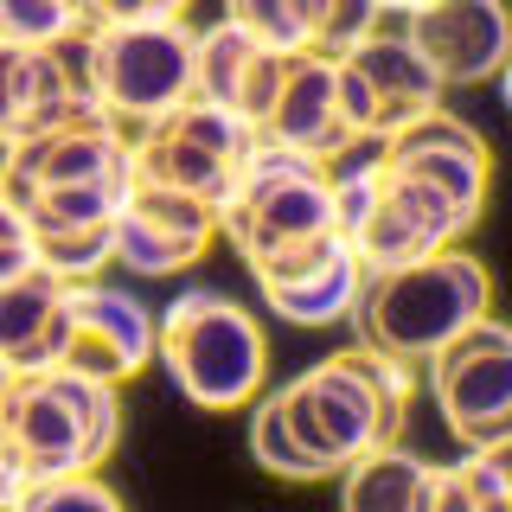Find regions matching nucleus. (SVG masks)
I'll return each instance as SVG.
<instances>
[{
    "label": "nucleus",
    "mask_w": 512,
    "mask_h": 512,
    "mask_svg": "<svg viewBox=\"0 0 512 512\" xmlns=\"http://www.w3.org/2000/svg\"><path fill=\"white\" fill-rule=\"evenodd\" d=\"M282 416L295 429V442L308 448V461L320 468V480L346 474L359 455L397 442V423H404V365L372 346L333 352V359H320L301 378L282 384Z\"/></svg>",
    "instance_id": "nucleus-1"
},
{
    "label": "nucleus",
    "mask_w": 512,
    "mask_h": 512,
    "mask_svg": "<svg viewBox=\"0 0 512 512\" xmlns=\"http://www.w3.org/2000/svg\"><path fill=\"white\" fill-rule=\"evenodd\" d=\"M487 308H493L487 263L455 244V250L423 256V263L365 276L352 314H359L365 346L410 365V359H436L442 346H455L474 320H487Z\"/></svg>",
    "instance_id": "nucleus-2"
},
{
    "label": "nucleus",
    "mask_w": 512,
    "mask_h": 512,
    "mask_svg": "<svg viewBox=\"0 0 512 512\" xmlns=\"http://www.w3.org/2000/svg\"><path fill=\"white\" fill-rule=\"evenodd\" d=\"M0 436L13 442L32 480L96 474V461H109L122 442V397L116 384L58 372V365L20 372L7 410H0Z\"/></svg>",
    "instance_id": "nucleus-3"
},
{
    "label": "nucleus",
    "mask_w": 512,
    "mask_h": 512,
    "mask_svg": "<svg viewBox=\"0 0 512 512\" xmlns=\"http://www.w3.org/2000/svg\"><path fill=\"white\" fill-rule=\"evenodd\" d=\"M160 365L180 384L186 404L199 410H244L263 397L269 372V340L250 308L231 295H205L192 288L160 314Z\"/></svg>",
    "instance_id": "nucleus-4"
},
{
    "label": "nucleus",
    "mask_w": 512,
    "mask_h": 512,
    "mask_svg": "<svg viewBox=\"0 0 512 512\" xmlns=\"http://www.w3.org/2000/svg\"><path fill=\"white\" fill-rule=\"evenodd\" d=\"M340 231V199H333V173L308 154H288L276 141H256L237 160V186L224 199V237L237 244L244 263H263L288 244Z\"/></svg>",
    "instance_id": "nucleus-5"
},
{
    "label": "nucleus",
    "mask_w": 512,
    "mask_h": 512,
    "mask_svg": "<svg viewBox=\"0 0 512 512\" xmlns=\"http://www.w3.org/2000/svg\"><path fill=\"white\" fill-rule=\"evenodd\" d=\"M84 39H90V90L103 116L148 128L199 96V32H186V20L109 26L84 32Z\"/></svg>",
    "instance_id": "nucleus-6"
},
{
    "label": "nucleus",
    "mask_w": 512,
    "mask_h": 512,
    "mask_svg": "<svg viewBox=\"0 0 512 512\" xmlns=\"http://www.w3.org/2000/svg\"><path fill=\"white\" fill-rule=\"evenodd\" d=\"M442 77L416 52L404 32H365L352 52H340V116L352 141H391L416 116L442 109Z\"/></svg>",
    "instance_id": "nucleus-7"
},
{
    "label": "nucleus",
    "mask_w": 512,
    "mask_h": 512,
    "mask_svg": "<svg viewBox=\"0 0 512 512\" xmlns=\"http://www.w3.org/2000/svg\"><path fill=\"white\" fill-rule=\"evenodd\" d=\"M244 148H250V128L237 122L231 109L192 96V103H180L173 116H160V122H148L135 135V180L199 192V199H212L224 212Z\"/></svg>",
    "instance_id": "nucleus-8"
},
{
    "label": "nucleus",
    "mask_w": 512,
    "mask_h": 512,
    "mask_svg": "<svg viewBox=\"0 0 512 512\" xmlns=\"http://www.w3.org/2000/svg\"><path fill=\"white\" fill-rule=\"evenodd\" d=\"M429 397L468 448L512 442V327L506 320L487 314L455 346H442L429 359Z\"/></svg>",
    "instance_id": "nucleus-9"
},
{
    "label": "nucleus",
    "mask_w": 512,
    "mask_h": 512,
    "mask_svg": "<svg viewBox=\"0 0 512 512\" xmlns=\"http://www.w3.org/2000/svg\"><path fill=\"white\" fill-rule=\"evenodd\" d=\"M160 352V327L128 288H103V282H71L64 301L58 340H52V365L77 378H103V384H128Z\"/></svg>",
    "instance_id": "nucleus-10"
},
{
    "label": "nucleus",
    "mask_w": 512,
    "mask_h": 512,
    "mask_svg": "<svg viewBox=\"0 0 512 512\" xmlns=\"http://www.w3.org/2000/svg\"><path fill=\"white\" fill-rule=\"evenodd\" d=\"M109 180H135V141H122L116 116H77L64 128L20 141L0 199L26 205L45 186H109Z\"/></svg>",
    "instance_id": "nucleus-11"
},
{
    "label": "nucleus",
    "mask_w": 512,
    "mask_h": 512,
    "mask_svg": "<svg viewBox=\"0 0 512 512\" xmlns=\"http://www.w3.org/2000/svg\"><path fill=\"white\" fill-rule=\"evenodd\" d=\"M404 39L429 58V71L455 84H487L512 58V13L506 0H423L404 20Z\"/></svg>",
    "instance_id": "nucleus-12"
},
{
    "label": "nucleus",
    "mask_w": 512,
    "mask_h": 512,
    "mask_svg": "<svg viewBox=\"0 0 512 512\" xmlns=\"http://www.w3.org/2000/svg\"><path fill=\"white\" fill-rule=\"evenodd\" d=\"M256 141H276L288 154H308L320 167H333L340 154H352V128L340 116V58L327 52H288V71H282V90H276V109H269L263 135Z\"/></svg>",
    "instance_id": "nucleus-13"
},
{
    "label": "nucleus",
    "mask_w": 512,
    "mask_h": 512,
    "mask_svg": "<svg viewBox=\"0 0 512 512\" xmlns=\"http://www.w3.org/2000/svg\"><path fill=\"white\" fill-rule=\"evenodd\" d=\"M384 160H391L397 173H416V180L455 192L468 212L487 205L493 154H487V141H480V128H468L455 109H429V116H416L404 135L384 141Z\"/></svg>",
    "instance_id": "nucleus-14"
},
{
    "label": "nucleus",
    "mask_w": 512,
    "mask_h": 512,
    "mask_svg": "<svg viewBox=\"0 0 512 512\" xmlns=\"http://www.w3.org/2000/svg\"><path fill=\"white\" fill-rule=\"evenodd\" d=\"M64 301H71V282L52 276V269H26V276L0 282V359L20 365V372H45Z\"/></svg>",
    "instance_id": "nucleus-15"
},
{
    "label": "nucleus",
    "mask_w": 512,
    "mask_h": 512,
    "mask_svg": "<svg viewBox=\"0 0 512 512\" xmlns=\"http://www.w3.org/2000/svg\"><path fill=\"white\" fill-rule=\"evenodd\" d=\"M436 468L410 448H372L340 474V512H429Z\"/></svg>",
    "instance_id": "nucleus-16"
},
{
    "label": "nucleus",
    "mask_w": 512,
    "mask_h": 512,
    "mask_svg": "<svg viewBox=\"0 0 512 512\" xmlns=\"http://www.w3.org/2000/svg\"><path fill=\"white\" fill-rule=\"evenodd\" d=\"M359 288H365V263L340 250L333 263H320L295 282H263V308H276L288 327H333L359 308Z\"/></svg>",
    "instance_id": "nucleus-17"
},
{
    "label": "nucleus",
    "mask_w": 512,
    "mask_h": 512,
    "mask_svg": "<svg viewBox=\"0 0 512 512\" xmlns=\"http://www.w3.org/2000/svg\"><path fill=\"white\" fill-rule=\"evenodd\" d=\"M122 205H128V180H109V186H45L20 212L32 231H90V224H116Z\"/></svg>",
    "instance_id": "nucleus-18"
},
{
    "label": "nucleus",
    "mask_w": 512,
    "mask_h": 512,
    "mask_svg": "<svg viewBox=\"0 0 512 512\" xmlns=\"http://www.w3.org/2000/svg\"><path fill=\"white\" fill-rule=\"evenodd\" d=\"M128 212H141L154 224V231L180 237V244H212L224 231V212L212 199H199V192H180V186H148V180H128Z\"/></svg>",
    "instance_id": "nucleus-19"
},
{
    "label": "nucleus",
    "mask_w": 512,
    "mask_h": 512,
    "mask_svg": "<svg viewBox=\"0 0 512 512\" xmlns=\"http://www.w3.org/2000/svg\"><path fill=\"white\" fill-rule=\"evenodd\" d=\"M295 7V32H301V52H327L340 58L365 32H378V0H288Z\"/></svg>",
    "instance_id": "nucleus-20"
},
{
    "label": "nucleus",
    "mask_w": 512,
    "mask_h": 512,
    "mask_svg": "<svg viewBox=\"0 0 512 512\" xmlns=\"http://www.w3.org/2000/svg\"><path fill=\"white\" fill-rule=\"evenodd\" d=\"M263 52V39H250L244 26L218 20L212 32H199V96L218 109H237V90H244L250 64Z\"/></svg>",
    "instance_id": "nucleus-21"
},
{
    "label": "nucleus",
    "mask_w": 512,
    "mask_h": 512,
    "mask_svg": "<svg viewBox=\"0 0 512 512\" xmlns=\"http://www.w3.org/2000/svg\"><path fill=\"white\" fill-rule=\"evenodd\" d=\"M199 244H180V237H167V231H154L141 212H116V263H128L135 276H180L186 263H199Z\"/></svg>",
    "instance_id": "nucleus-22"
},
{
    "label": "nucleus",
    "mask_w": 512,
    "mask_h": 512,
    "mask_svg": "<svg viewBox=\"0 0 512 512\" xmlns=\"http://www.w3.org/2000/svg\"><path fill=\"white\" fill-rule=\"evenodd\" d=\"M250 455H256V468H269L276 480H320V468L308 461V448L295 442V429H288V416H282V391L256 397V416H250Z\"/></svg>",
    "instance_id": "nucleus-23"
},
{
    "label": "nucleus",
    "mask_w": 512,
    "mask_h": 512,
    "mask_svg": "<svg viewBox=\"0 0 512 512\" xmlns=\"http://www.w3.org/2000/svg\"><path fill=\"white\" fill-rule=\"evenodd\" d=\"M39 244V269L64 282H90L96 269L116 256V224H90V231H32Z\"/></svg>",
    "instance_id": "nucleus-24"
},
{
    "label": "nucleus",
    "mask_w": 512,
    "mask_h": 512,
    "mask_svg": "<svg viewBox=\"0 0 512 512\" xmlns=\"http://www.w3.org/2000/svg\"><path fill=\"white\" fill-rule=\"evenodd\" d=\"M84 32L71 0H0V39L7 45H64Z\"/></svg>",
    "instance_id": "nucleus-25"
},
{
    "label": "nucleus",
    "mask_w": 512,
    "mask_h": 512,
    "mask_svg": "<svg viewBox=\"0 0 512 512\" xmlns=\"http://www.w3.org/2000/svg\"><path fill=\"white\" fill-rule=\"evenodd\" d=\"M13 512H128V506L96 474H58V480H32Z\"/></svg>",
    "instance_id": "nucleus-26"
},
{
    "label": "nucleus",
    "mask_w": 512,
    "mask_h": 512,
    "mask_svg": "<svg viewBox=\"0 0 512 512\" xmlns=\"http://www.w3.org/2000/svg\"><path fill=\"white\" fill-rule=\"evenodd\" d=\"M512 500L493 487V474L480 461H461V468H436V500L429 512H506Z\"/></svg>",
    "instance_id": "nucleus-27"
},
{
    "label": "nucleus",
    "mask_w": 512,
    "mask_h": 512,
    "mask_svg": "<svg viewBox=\"0 0 512 512\" xmlns=\"http://www.w3.org/2000/svg\"><path fill=\"white\" fill-rule=\"evenodd\" d=\"M84 32L109 26H160V20H186V0H71Z\"/></svg>",
    "instance_id": "nucleus-28"
},
{
    "label": "nucleus",
    "mask_w": 512,
    "mask_h": 512,
    "mask_svg": "<svg viewBox=\"0 0 512 512\" xmlns=\"http://www.w3.org/2000/svg\"><path fill=\"white\" fill-rule=\"evenodd\" d=\"M224 20H231V26H244L250 39L276 45V52H301L295 7H288V0H224Z\"/></svg>",
    "instance_id": "nucleus-29"
},
{
    "label": "nucleus",
    "mask_w": 512,
    "mask_h": 512,
    "mask_svg": "<svg viewBox=\"0 0 512 512\" xmlns=\"http://www.w3.org/2000/svg\"><path fill=\"white\" fill-rule=\"evenodd\" d=\"M26 269H39V244H32V224L20 205L0 199V282L26 276Z\"/></svg>",
    "instance_id": "nucleus-30"
},
{
    "label": "nucleus",
    "mask_w": 512,
    "mask_h": 512,
    "mask_svg": "<svg viewBox=\"0 0 512 512\" xmlns=\"http://www.w3.org/2000/svg\"><path fill=\"white\" fill-rule=\"evenodd\" d=\"M474 461L493 474V487L512 500V442H493V448H474Z\"/></svg>",
    "instance_id": "nucleus-31"
},
{
    "label": "nucleus",
    "mask_w": 512,
    "mask_h": 512,
    "mask_svg": "<svg viewBox=\"0 0 512 512\" xmlns=\"http://www.w3.org/2000/svg\"><path fill=\"white\" fill-rule=\"evenodd\" d=\"M13 384H20V365H7V359H0V410H7V397H13Z\"/></svg>",
    "instance_id": "nucleus-32"
},
{
    "label": "nucleus",
    "mask_w": 512,
    "mask_h": 512,
    "mask_svg": "<svg viewBox=\"0 0 512 512\" xmlns=\"http://www.w3.org/2000/svg\"><path fill=\"white\" fill-rule=\"evenodd\" d=\"M378 7H391V13H404V20H410V13L423 7V0H378Z\"/></svg>",
    "instance_id": "nucleus-33"
},
{
    "label": "nucleus",
    "mask_w": 512,
    "mask_h": 512,
    "mask_svg": "<svg viewBox=\"0 0 512 512\" xmlns=\"http://www.w3.org/2000/svg\"><path fill=\"white\" fill-rule=\"evenodd\" d=\"M500 90H506V109H512V58H506V71H500Z\"/></svg>",
    "instance_id": "nucleus-34"
},
{
    "label": "nucleus",
    "mask_w": 512,
    "mask_h": 512,
    "mask_svg": "<svg viewBox=\"0 0 512 512\" xmlns=\"http://www.w3.org/2000/svg\"><path fill=\"white\" fill-rule=\"evenodd\" d=\"M506 512H512V506H506Z\"/></svg>",
    "instance_id": "nucleus-35"
}]
</instances>
